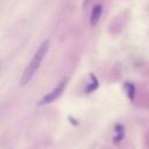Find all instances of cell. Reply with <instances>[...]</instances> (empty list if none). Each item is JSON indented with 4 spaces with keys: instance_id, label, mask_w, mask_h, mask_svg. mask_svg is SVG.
<instances>
[{
    "instance_id": "cell-1",
    "label": "cell",
    "mask_w": 149,
    "mask_h": 149,
    "mask_svg": "<svg viewBox=\"0 0 149 149\" xmlns=\"http://www.w3.org/2000/svg\"><path fill=\"white\" fill-rule=\"evenodd\" d=\"M49 47H50V42H49L48 40L43 41V42L40 44L38 49L36 50V52H35L34 56L31 57L29 64L27 65V68H26V70H24V72H23V74H22V77H21V80H20V85H21V86L27 85V84L31 80V78L34 77V74H35L36 71L38 70V68H40L42 61L44 59V57H45V55H47V52H48V50H49Z\"/></svg>"
},
{
    "instance_id": "cell-2",
    "label": "cell",
    "mask_w": 149,
    "mask_h": 149,
    "mask_svg": "<svg viewBox=\"0 0 149 149\" xmlns=\"http://www.w3.org/2000/svg\"><path fill=\"white\" fill-rule=\"evenodd\" d=\"M65 85H66V80L61 81L51 92H49L48 94H45V95L40 100L38 105H47V104H50V102L55 101V100L63 93V91H64V88H65Z\"/></svg>"
},
{
    "instance_id": "cell-3",
    "label": "cell",
    "mask_w": 149,
    "mask_h": 149,
    "mask_svg": "<svg viewBox=\"0 0 149 149\" xmlns=\"http://www.w3.org/2000/svg\"><path fill=\"white\" fill-rule=\"evenodd\" d=\"M102 13V6L101 5H95L91 12V16H90V24L91 27H95L99 22V19L101 16Z\"/></svg>"
},
{
    "instance_id": "cell-4",
    "label": "cell",
    "mask_w": 149,
    "mask_h": 149,
    "mask_svg": "<svg viewBox=\"0 0 149 149\" xmlns=\"http://www.w3.org/2000/svg\"><path fill=\"white\" fill-rule=\"evenodd\" d=\"M125 88H126V92H127L129 99L133 100L134 99V95H135V87H134V85L132 83H126L125 84Z\"/></svg>"
}]
</instances>
